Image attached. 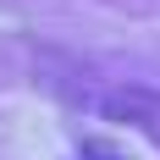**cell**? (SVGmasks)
<instances>
[{
    "instance_id": "6da1fadb",
    "label": "cell",
    "mask_w": 160,
    "mask_h": 160,
    "mask_svg": "<svg viewBox=\"0 0 160 160\" xmlns=\"http://www.w3.org/2000/svg\"><path fill=\"white\" fill-rule=\"evenodd\" d=\"M78 160H122V155H111V149H99V144H83Z\"/></svg>"
}]
</instances>
